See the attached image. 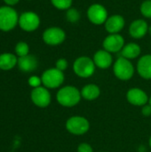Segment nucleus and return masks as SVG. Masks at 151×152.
<instances>
[{"mask_svg":"<svg viewBox=\"0 0 151 152\" xmlns=\"http://www.w3.org/2000/svg\"><path fill=\"white\" fill-rule=\"evenodd\" d=\"M81 98V92L73 86H66L61 87L56 94V100L59 104L67 108H71L77 105L80 102Z\"/></svg>","mask_w":151,"mask_h":152,"instance_id":"1","label":"nucleus"},{"mask_svg":"<svg viewBox=\"0 0 151 152\" xmlns=\"http://www.w3.org/2000/svg\"><path fill=\"white\" fill-rule=\"evenodd\" d=\"M19 14L12 6L0 7V30L8 32L12 30L19 24Z\"/></svg>","mask_w":151,"mask_h":152,"instance_id":"2","label":"nucleus"},{"mask_svg":"<svg viewBox=\"0 0 151 152\" xmlns=\"http://www.w3.org/2000/svg\"><path fill=\"white\" fill-rule=\"evenodd\" d=\"M113 72L119 80L127 81L133 77L135 69L130 60L120 56L113 63Z\"/></svg>","mask_w":151,"mask_h":152,"instance_id":"3","label":"nucleus"},{"mask_svg":"<svg viewBox=\"0 0 151 152\" xmlns=\"http://www.w3.org/2000/svg\"><path fill=\"white\" fill-rule=\"evenodd\" d=\"M96 69L93 60L88 56H80L77 58L73 63V70L75 74L81 78H88L92 77Z\"/></svg>","mask_w":151,"mask_h":152,"instance_id":"4","label":"nucleus"},{"mask_svg":"<svg viewBox=\"0 0 151 152\" xmlns=\"http://www.w3.org/2000/svg\"><path fill=\"white\" fill-rule=\"evenodd\" d=\"M41 79L44 87L47 89H55L63 84L65 75L63 71H61L56 68H51L43 72Z\"/></svg>","mask_w":151,"mask_h":152,"instance_id":"5","label":"nucleus"},{"mask_svg":"<svg viewBox=\"0 0 151 152\" xmlns=\"http://www.w3.org/2000/svg\"><path fill=\"white\" fill-rule=\"evenodd\" d=\"M66 129L74 135H83L90 129L89 121L82 116H73L66 122Z\"/></svg>","mask_w":151,"mask_h":152,"instance_id":"6","label":"nucleus"},{"mask_svg":"<svg viewBox=\"0 0 151 152\" xmlns=\"http://www.w3.org/2000/svg\"><path fill=\"white\" fill-rule=\"evenodd\" d=\"M87 18L94 25H102L109 18V12L106 7L101 4H93L87 9Z\"/></svg>","mask_w":151,"mask_h":152,"instance_id":"7","label":"nucleus"},{"mask_svg":"<svg viewBox=\"0 0 151 152\" xmlns=\"http://www.w3.org/2000/svg\"><path fill=\"white\" fill-rule=\"evenodd\" d=\"M19 26L26 32L35 31L40 26V17L35 12H24L19 17Z\"/></svg>","mask_w":151,"mask_h":152,"instance_id":"8","label":"nucleus"},{"mask_svg":"<svg viewBox=\"0 0 151 152\" xmlns=\"http://www.w3.org/2000/svg\"><path fill=\"white\" fill-rule=\"evenodd\" d=\"M42 38L46 45L56 46L65 41L66 32L60 27H50L43 32Z\"/></svg>","mask_w":151,"mask_h":152,"instance_id":"9","label":"nucleus"},{"mask_svg":"<svg viewBox=\"0 0 151 152\" xmlns=\"http://www.w3.org/2000/svg\"><path fill=\"white\" fill-rule=\"evenodd\" d=\"M30 98L33 103L39 108H45L51 103V94L44 86H38L33 88L30 94Z\"/></svg>","mask_w":151,"mask_h":152,"instance_id":"10","label":"nucleus"},{"mask_svg":"<svg viewBox=\"0 0 151 152\" xmlns=\"http://www.w3.org/2000/svg\"><path fill=\"white\" fill-rule=\"evenodd\" d=\"M125 45V38L120 34H109L102 42L103 49L110 53L121 52Z\"/></svg>","mask_w":151,"mask_h":152,"instance_id":"11","label":"nucleus"},{"mask_svg":"<svg viewBox=\"0 0 151 152\" xmlns=\"http://www.w3.org/2000/svg\"><path fill=\"white\" fill-rule=\"evenodd\" d=\"M126 100L127 102L133 105L138 107H142L149 103V96L142 89L138 87L131 88L126 93Z\"/></svg>","mask_w":151,"mask_h":152,"instance_id":"12","label":"nucleus"},{"mask_svg":"<svg viewBox=\"0 0 151 152\" xmlns=\"http://www.w3.org/2000/svg\"><path fill=\"white\" fill-rule=\"evenodd\" d=\"M125 26V20L120 14H114L109 16L106 22L104 23L105 30L109 34H119Z\"/></svg>","mask_w":151,"mask_h":152,"instance_id":"13","label":"nucleus"},{"mask_svg":"<svg viewBox=\"0 0 151 152\" xmlns=\"http://www.w3.org/2000/svg\"><path fill=\"white\" fill-rule=\"evenodd\" d=\"M149 24L143 19H137L132 21L129 26V34L133 38L141 39L149 33Z\"/></svg>","mask_w":151,"mask_h":152,"instance_id":"14","label":"nucleus"},{"mask_svg":"<svg viewBox=\"0 0 151 152\" xmlns=\"http://www.w3.org/2000/svg\"><path fill=\"white\" fill-rule=\"evenodd\" d=\"M93 60V62H94L96 68H99L101 69H109L113 64L112 54L104 49L98 50L94 53Z\"/></svg>","mask_w":151,"mask_h":152,"instance_id":"15","label":"nucleus"},{"mask_svg":"<svg viewBox=\"0 0 151 152\" xmlns=\"http://www.w3.org/2000/svg\"><path fill=\"white\" fill-rule=\"evenodd\" d=\"M136 69L141 77L151 79V54H144L139 59Z\"/></svg>","mask_w":151,"mask_h":152,"instance_id":"16","label":"nucleus"},{"mask_svg":"<svg viewBox=\"0 0 151 152\" xmlns=\"http://www.w3.org/2000/svg\"><path fill=\"white\" fill-rule=\"evenodd\" d=\"M17 65L19 69L23 72H32L36 69L38 66V61L36 56L28 54L23 57H19Z\"/></svg>","mask_w":151,"mask_h":152,"instance_id":"17","label":"nucleus"},{"mask_svg":"<svg viewBox=\"0 0 151 152\" xmlns=\"http://www.w3.org/2000/svg\"><path fill=\"white\" fill-rule=\"evenodd\" d=\"M141 53H142L141 46L137 43L131 42V43L125 45V46L120 52V54L122 57L131 61V60L138 58L141 55Z\"/></svg>","mask_w":151,"mask_h":152,"instance_id":"18","label":"nucleus"},{"mask_svg":"<svg viewBox=\"0 0 151 152\" xmlns=\"http://www.w3.org/2000/svg\"><path fill=\"white\" fill-rule=\"evenodd\" d=\"M80 92L82 98L87 101L96 100L101 95V89L95 84H88L85 86Z\"/></svg>","mask_w":151,"mask_h":152,"instance_id":"19","label":"nucleus"},{"mask_svg":"<svg viewBox=\"0 0 151 152\" xmlns=\"http://www.w3.org/2000/svg\"><path fill=\"white\" fill-rule=\"evenodd\" d=\"M18 63V58L16 55L11 53H4L0 54V69L10 70L13 69Z\"/></svg>","mask_w":151,"mask_h":152,"instance_id":"20","label":"nucleus"},{"mask_svg":"<svg viewBox=\"0 0 151 152\" xmlns=\"http://www.w3.org/2000/svg\"><path fill=\"white\" fill-rule=\"evenodd\" d=\"M81 18V14L80 12L74 8V7H70L69 9L67 10L66 12V19L70 23H77Z\"/></svg>","mask_w":151,"mask_h":152,"instance_id":"21","label":"nucleus"},{"mask_svg":"<svg viewBox=\"0 0 151 152\" xmlns=\"http://www.w3.org/2000/svg\"><path fill=\"white\" fill-rule=\"evenodd\" d=\"M15 53L18 57H23L29 54V46L26 42H18L15 45Z\"/></svg>","mask_w":151,"mask_h":152,"instance_id":"22","label":"nucleus"},{"mask_svg":"<svg viewBox=\"0 0 151 152\" xmlns=\"http://www.w3.org/2000/svg\"><path fill=\"white\" fill-rule=\"evenodd\" d=\"M52 4L58 10H68L72 7L73 0H51Z\"/></svg>","mask_w":151,"mask_h":152,"instance_id":"23","label":"nucleus"},{"mask_svg":"<svg viewBox=\"0 0 151 152\" xmlns=\"http://www.w3.org/2000/svg\"><path fill=\"white\" fill-rule=\"evenodd\" d=\"M141 13L143 17L151 19V0H145L140 6Z\"/></svg>","mask_w":151,"mask_h":152,"instance_id":"24","label":"nucleus"},{"mask_svg":"<svg viewBox=\"0 0 151 152\" xmlns=\"http://www.w3.org/2000/svg\"><path fill=\"white\" fill-rule=\"evenodd\" d=\"M69 67V62L66 59L64 58H60L56 61L55 62V68L58 69L61 71H64L68 69Z\"/></svg>","mask_w":151,"mask_h":152,"instance_id":"25","label":"nucleus"},{"mask_svg":"<svg viewBox=\"0 0 151 152\" xmlns=\"http://www.w3.org/2000/svg\"><path fill=\"white\" fill-rule=\"evenodd\" d=\"M41 84H42V79L41 77H38L36 76H32L28 78V85L30 86H32L33 88H36V87H38V86H41Z\"/></svg>","mask_w":151,"mask_h":152,"instance_id":"26","label":"nucleus"},{"mask_svg":"<svg viewBox=\"0 0 151 152\" xmlns=\"http://www.w3.org/2000/svg\"><path fill=\"white\" fill-rule=\"evenodd\" d=\"M77 152H93V149L89 143L83 142L78 145Z\"/></svg>","mask_w":151,"mask_h":152,"instance_id":"27","label":"nucleus"},{"mask_svg":"<svg viewBox=\"0 0 151 152\" xmlns=\"http://www.w3.org/2000/svg\"><path fill=\"white\" fill-rule=\"evenodd\" d=\"M142 114L144 117H150L151 115V106L150 104H146L142 108Z\"/></svg>","mask_w":151,"mask_h":152,"instance_id":"28","label":"nucleus"},{"mask_svg":"<svg viewBox=\"0 0 151 152\" xmlns=\"http://www.w3.org/2000/svg\"><path fill=\"white\" fill-rule=\"evenodd\" d=\"M4 2L5 3L6 5H8V6H12V5L17 4L20 2V0H4Z\"/></svg>","mask_w":151,"mask_h":152,"instance_id":"29","label":"nucleus"},{"mask_svg":"<svg viewBox=\"0 0 151 152\" xmlns=\"http://www.w3.org/2000/svg\"><path fill=\"white\" fill-rule=\"evenodd\" d=\"M149 33H150V34L151 35V26H150V27H149Z\"/></svg>","mask_w":151,"mask_h":152,"instance_id":"30","label":"nucleus"},{"mask_svg":"<svg viewBox=\"0 0 151 152\" xmlns=\"http://www.w3.org/2000/svg\"><path fill=\"white\" fill-rule=\"evenodd\" d=\"M149 144H150V148H151V136H150V141H149Z\"/></svg>","mask_w":151,"mask_h":152,"instance_id":"31","label":"nucleus"},{"mask_svg":"<svg viewBox=\"0 0 151 152\" xmlns=\"http://www.w3.org/2000/svg\"><path fill=\"white\" fill-rule=\"evenodd\" d=\"M149 104L151 106V96L150 97V100H149Z\"/></svg>","mask_w":151,"mask_h":152,"instance_id":"32","label":"nucleus"},{"mask_svg":"<svg viewBox=\"0 0 151 152\" xmlns=\"http://www.w3.org/2000/svg\"><path fill=\"white\" fill-rule=\"evenodd\" d=\"M28 1H31V0H28Z\"/></svg>","mask_w":151,"mask_h":152,"instance_id":"33","label":"nucleus"},{"mask_svg":"<svg viewBox=\"0 0 151 152\" xmlns=\"http://www.w3.org/2000/svg\"><path fill=\"white\" fill-rule=\"evenodd\" d=\"M102 152H105V151H102Z\"/></svg>","mask_w":151,"mask_h":152,"instance_id":"34","label":"nucleus"}]
</instances>
